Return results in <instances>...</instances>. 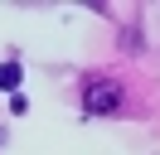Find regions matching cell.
Here are the masks:
<instances>
[{"label":"cell","mask_w":160,"mask_h":155,"mask_svg":"<svg viewBox=\"0 0 160 155\" xmlns=\"http://www.w3.org/2000/svg\"><path fill=\"white\" fill-rule=\"evenodd\" d=\"M117 87H112V82H92L88 87V112H112V107H117Z\"/></svg>","instance_id":"cell-1"},{"label":"cell","mask_w":160,"mask_h":155,"mask_svg":"<svg viewBox=\"0 0 160 155\" xmlns=\"http://www.w3.org/2000/svg\"><path fill=\"white\" fill-rule=\"evenodd\" d=\"M15 82H20V68L5 63V68H0V87H15Z\"/></svg>","instance_id":"cell-2"}]
</instances>
